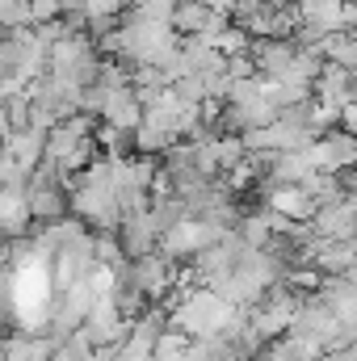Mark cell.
I'll return each instance as SVG.
<instances>
[{
    "label": "cell",
    "mask_w": 357,
    "mask_h": 361,
    "mask_svg": "<svg viewBox=\"0 0 357 361\" xmlns=\"http://www.w3.org/2000/svg\"><path fill=\"white\" fill-rule=\"evenodd\" d=\"M231 319H236V307H231L219 290H210V286H206V290H189V294L177 302V311H173L177 332L193 336V341L219 336Z\"/></svg>",
    "instance_id": "cell-1"
},
{
    "label": "cell",
    "mask_w": 357,
    "mask_h": 361,
    "mask_svg": "<svg viewBox=\"0 0 357 361\" xmlns=\"http://www.w3.org/2000/svg\"><path fill=\"white\" fill-rule=\"evenodd\" d=\"M311 156H315V169L320 173H345L357 164V135H349L345 126L341 130H328L311 143Z\"/></svg>",
    "instance_id": "cell-2"
},
{
    "label": "cell",
    "mask_w": 357,
    "mask_h": 361,
    "mask_svg": "<svg viewBox=\"0 0 357 361\" xmlns=\"http://www.w3.org/2000/svg\"><path fill=\"white\" fill-rule=\"evenodd\" d=\"M294 311H298V298L290 294V290H277V294H269L265 302L257 307V315L248 319L253 324V332L269 341V336H282V332H290V324H294Z\"/></svg>",
    "instance_id": "cell-3"
},
{
    "label": "cell",
    "mask_w": 357,
    "mask_h": 361,
    "mask_svg": "<svg viewBox=\"0 0 357 361\" xmlns=\"http://www.w3.org/2000/svg\"><path fill=\"white\" fill-rule=\"evenodd\" d=\"M353 97H357V76L349 68L332 63V68H324V72L315 76V101H320L328 114H341Z\"/></svg>",
    "instance_id": "cell-4"
},
{
    "label": "cell",
    "mask_w": 357,
    "mask_h": 361,
    "mask_svg": "<svg viewBox=\"0 0 357 361\" xmlns=\"http://www.w3.org/2000/svg\"><path fill=\"white\" fill-rule=\"evenodd\" d=\"M0 25H4V34H8V30H25V25H34V17H30V0H0Z\"/></svg>",
    "instance_id": "cell-5"
},
{
    "label": "cell",
    "mask_w": 357,
    "mask_h": 361,
    "mask_svg": "<svg viewBox=\"0 0 357 361\" xmlns=\"http://www.w3.org/2000/svg\"><path fill=\"white\" fill-rule=\"evenodd\" d=\"M345 277H349V286H353V290H357V261H353V265H349V269H345Z\"/></svg>",
    "instance_id": "cell-6"
}]
</instances>
